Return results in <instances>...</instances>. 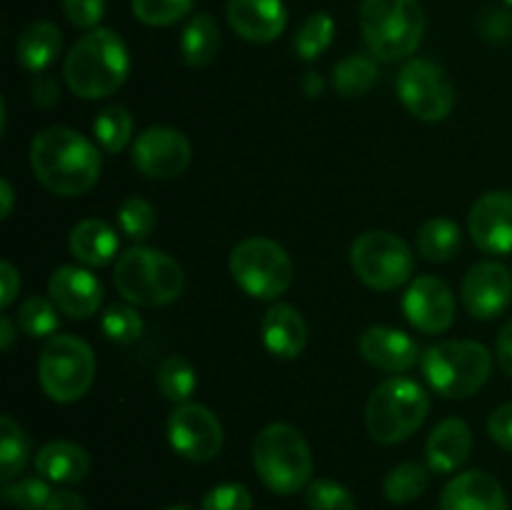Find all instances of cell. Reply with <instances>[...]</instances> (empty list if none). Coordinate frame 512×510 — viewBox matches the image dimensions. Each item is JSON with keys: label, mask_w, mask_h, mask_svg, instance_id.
Returning a JSON list of instances; mask_svg holds the SVG:
<instances>
[{"label": "cell", "mask_w": 512, "mask_h": 510, "mask_svg": "<svg viewBox=\"0 0 512 510\" xmlns=\"http://www.w3.org/2000/svg\"><path fill=\"white\" fill-rule=\"evenodd\" d=\"M228 23L250 43H270L288 25V10L283 0H230Z\"/></svg>", "instance_id": "obj_19"}, {"label": "cell", "mask_w": 512, "mask_h": 510, "mask_svg": "<svg viewBox=\"0 0 512 510\" xmlns=\"http://www.w3.org/2000/svg\"><path fill=\"white\" fill-rule=\"evenodd\" d=\"M35 470L48 483H80L90 473V455L70 440H53L35 455Z\"/></svg>", "instance_id": "obj_23"}, {"label": "cell", "mask_w": 512, "mask_h": 510, "mask_svg": "<svg viewBox=\"0 0 512 510\" xmlns=\"http://www.w3.org/2000/svg\"><path fill=\"white\" fill-rule=\"evenodd\" d=\"M100 328H103L105 338L113 340V343L130 345L135 340H140V335H143V318L130 305L115 303L103 313Z\"/></svg>", "instance_id": "obj_36"}, {"label": "cell", "mask_w": 512, "mask_h": 510, "mask_svg": "<svg viewBox=\"0 0 512 510\" xmlns=\"http://www.w3.org/2000/svg\"><path fill=\"white\" fill-rule=\"evenodd\" d=\"M335 35V20L330 13H315L300 25V30L295 33V53L303 60H315L318 55H323L330 48Z\"/></svg>", "instance_id": "obj_33"}, {"label": "cell", "mask_w": 512, "mask_h": 510, "mask_svg": "<svg viewBox=\"0 0 512 510\" xmlns=\"http://www.w3.org/2000/svg\"><path fill=\"white\" fill-rule=\"evenodd\" d=\"M63 48V33L50 20L28 25L18 38V63L30 73H43L50 63L60 55Z\"/></svg>", "instance_id": "obj_25"}, {"label": "cell", "mask_w": 512, "mask_h": 510, "mask_svg": "<svg viewBox=\"0 0 512 510\" xmlns=\"http://www.w3.org/2000/svg\"><path fill=\"white\" fill-rule=\"evenodd\" d=\"M378 80V65L368 55H348L333 70V85L345 98H360Z\"/></svg>", "instance_id": "obj_28"}, {"label": "cell", "mask_w": 512, "mask_h": 510, "mask_svg": "<svg viewBox=\"0 0 512 510\" xmlns=\"http://www.w3.org/2000/svg\"><path fill=\"white\" fill-rule=\"evenodd\" d=\"M168 510H188V508H180V505H175V508H168Z\"/></svg>", "instance_id": "obj_51"}, {"label": "cell", "mask_w": 512, "mask_h": 510, "mask_svg": "<svg viewBox=\"0 0 512 510\" xmlns=\"http://www.w3.org/2000/svg\"><path fill=\"white\" fill-rule=\"evenodd\" d=\"M398 98L415 118L425 123H440L453 113L455 90L438 63L415 58L403 65L398 75Z\"/></svg>", "instance_id": "obj_11"}, {"label": "cell", "mask_w": 512, "mask_h": 510, "mask_svg": "<svg viewBox=\"0 0 512 510\" xmlns=\"http://www.w3.org/2000/svg\"><path fill=\"white\" fill-rule=\"evenodd\" d=\"M263 343L275 358L293 360L303 353L305 343H308V325H305L303 315L288 303H278L265 313L263 325Z\"/></svg>", "instance_id": "obj_22"}, {"label": "cell", "mask_w": 512, "mask_h": 510, "mask_svg": "<svg viewBox=\"0 0 512 510\" xmlns=\"http://www.w3.org/2000/svg\"><path fill=\"white\" fill-rule=\"evenodd\" d=\"M468 230L483 253H512V193L493 190L475 200L468 215Z\"/></svg>", "instance_id": "obj_15"}, {"label": "cell", "mask_w": 512, "mask_h": 510, "mask_svg": "<svg viewBox=\"0 0 512 510\" xmlns=\"http://www.w3.org/2000/svg\"><path fill=\"white\" fill-rule=\"evenodd\" d=\"M30 455L28 435L10 415H0V478L5 483L20 475Z\"/></svg>", "instance_id": "obj_29"}, {"label": "cell", "mask_w": 512, "mask_h": 510, "mask_svg": "<svg viewBox=\"0 0 512 510\" xmlns=\"http://www.w3.org/2000/svg\"><path fill=\"white\" fill-rule=\"evenodd\" d=\"M45 510H88V505L80 495L70 493V490H58V493H53L50 503L45 505Z\"/></svg>", "instance_id": "obj_47"}, {"label": "cell", "mask_w": 512, "mask_h": 510, "mask_svg": "<svg viewBox=\"0 0 512 510\" xmlns=\"http://www.w3.org/2000/svg\"><path fill=\"white\" fill-rule=\"evenodd\" d=\"M95 138L100 140L105 153H120L133 135V115L125 105H108L95 118Z\"/></svg>", "instance_id": "obj_30"}, {"label": "cell", "mask_w": 512, "mask_h": 510, "mask_svg": "<svg viewBox=\"0 0 512 510\" xmlns=\"http://www.w3.org/2000/svg\"><path fill=\"white\" fill-rule=\"evenodd\" d=\"M360 355L385 373H408L420 363V348L408 333L385 325L368 328L358 340Z\"/></svg>", "instance_id": "obj_18"}, {"label": "cell", "mask_w": 512, "mask_h": 510, "mask_svg": "<svg viewBox=\"0 0 512 510\" xmlns=\"http://www.w3.org/2000/svg\"><path fill=\"white\" fill-rule=\"evenodd\" d=\"M428 410V393L415 380L390 378L370 393L365 425L370 438L383 445H395L408 440L425 423Z\"/></svg>", "instance_id": "obj_7"}, {"label": "cell", "mask_w": 512, "mask_h": 510, "mask_svg": "<svg viewBox=\"0 0 512 510\" xmlns=\"http://www.w3.org/2000/svg\"><path fill=\"white\" fill-rule=\"evenodd\" d=\"M498 363L512 378V320L503 325L498 335Z\"/></svg>", "instance_id": "obj_46"}, {"label": "cell", "mask_w": 512, "mask_h": 510, "mask_svg": "<svg viewBox=\"0 0 512 510\" xmlns=\"http://www.w3.org/2000/svg\"><path fill=\"white\" fill-rule=\"evenodd\" d=\"M68 245L73 258L90 268H100L118 255V233L105 220L88 218L70 230Z\"/></svg>", "instance_id": "obj_24"}, {"label": "cell", "mask_w": 512, "mask_h": 510, "mask_svg": "<svg viewBox=\"0 0 512 510\" xmlns=\"http://www.w3.org/2000/svg\"><path fill=\"white\" fill-rule=\"evenodd\" d=\"M403 313L420 333H445L455 320V298L440 278L420 275L410 283L408 293H405Z\"/></svg>", "instance_id": "obj_14"}, {"label": "cell", "mask_w": 512, "mask_h": 510, "mask_svg": "<svg viewBox=\"0 0 512 510\" xmlns=\"http://www.w3.org/2000/svg\"><path fill=\"white\" fill-rule=\"evenodd\" d=\"M420 368L435 393L443 398H468L488 383L493 358L485 345L473 340H445L425 350Z\"/></svg>", "instance_id": "obj_6"}, {"label": "cell", "mask_w": 512, "mask_h": 510, "mask_svg": "<svg viewBox=\"0 0 512 510\" xmlns=\"http://www.w3.org/2000/svg\"><path fill=\"white\" fill-rule=\"evenodd\" d=\"M13 343H15V328L13 323H10L8 315H3V318H0V348L10 350L13 348Z\"/></svg>", "instance_id": "obj_49"}, {"label": "cell", "mask_w": 512, "mask_h": 510, "mask_svg": "<svg viewBox=\"0 0 512 510\" xmlns=\"http://www.w3.org/2000/svg\"><path fill=\"white\" fill-rule=\"evenodd\" d=\"M305 503L310 510H358L353 493L335 480H310L305 488Z\"/></svg>", "instance_id": "obj_39"}, {"label": "cell", "mask_w": 512, "mask_h": 510, "mask_svg": "<svg viewBox=\"0 0 512 510\" xmlns=\"http://www.w3.org/2000/svg\"><path fill=\"white\" fill-rule=\"evenodd\" d=\"M253 465L258 478L278 495H293L308 488L313 478V453L298 428L273 423L253 443Z\"/></svg>", "instance_id": "obj_3"}, {"label": "cell", "mask_w": 512, "mask_h": 510, "mask_svg": "<svg viewBox=\"0 0 512 510\" xmlns=\"http://www.w3.org/2000/svg\"><path fill=\"white\" fill-rule=\"evenodd\" d=\"M428 488V470L420 463H400L388 473L383 483V493L390 503H413Z\"/></svg>", "instance_id": "obj_31"}, {"label": "cell", "mask_w": 512, "mask_h": 510, "mask_svg": "<svg viewBox=\"0 0 512 510\" xmlns=\"http://www.w3.org/2000/svg\"><path fill=\"white\" fill-rule=\"evenodd\" d=\"M0 283H3L0 308H8L20 290V275H18V270H15V265L8 263V260H3V263H0Z\"/></svg>", "instance_id": "obj_44"}, {"label": "cell", "mask_w": 512, "mask_h": 510, "mask_svg": "<svg viewBox=\"0 0 512 510\" xmlns=\"http://www.w3.org/2000/svg\"><path fill=\"white\" fill-rule=\"evenodd\" d=\"M470 450H473V433L468 423L460 418H445L430 433L425 460L433 473H455L470 458Z\"/></svg>", "instance_id": "obj_21"}, {"label": "cell", "mask_w": 512, "mask_h": 510, "mask_svg": "<svg viewBox=\"0 0 512 510\" xmlns=\"http://www.w3.org/2000/svg\"><path fill=\"white\" fill-rule=\"evenodd\" d=\"M460 245H463V233H460L458 223L450 218H430L420 225L418 230V250L423 258L443 263L458 255Z\"/></svg>", "instance_id": "obj_27"}, {"label": "cell", "mask_w": 512, "mask_h": 510, "mask_svg": "<svg viewBox=\"0 0 512 510\" xmlns=\"http://www.w3.org/2000/svg\"><path fill=\"white\" fill-rule=\"evenodd\" d=\"M303 90L308 98H318L323 93V78L318 73H305L303 78Z\"/></svg>", "instance_id": "obj_50"}, {"label": "cell", "mask_w": 512, "mask_h": 510, "mask_svg": "<svg viewBox=\"0 0 512 510\" xmlns=\"http://www.w3.org/2000/svg\"><path fill=\"white\" fill-rule=\"evenodd\" d=\"M38 380L53 403L68 405L83 398L95 380V355L75 335H53L40 350Z\"/></svg>", "instance_id": "obj_8"}, {"label": "cell", "mask_w": 512, "mask_h": 510, "mask_svg": "<svg viewBox=\"0 0 512 510\" xmlns=\"http://www.w3.org/2000/svg\"><path fill=\"white\" fill-rule=\"evenodd\" d=\"M488 433L500 448L512 453V403H505L493 410V415L488 420Z\"/></svg>", "instance_id": "obj_42"}, {"label": "cell", "mask_w": 512, "mask_h": 510, "mask_svg": "<svg viewBox=\"0 0 512 510\" xmlns=\"http://www.w3.org/2000/svg\"><path fill=\"white\" fill-rule=\"evenodd\" d=\"M33 100L40 108H50L58 100V85H55L53 78L48 75H38L33 83Z\"/></svg>", "instance_id": "obj_45"}, {"label": "cell", "mask_w": 512, "mask_h": 510, "mask_svg": "<svg viewBox=\"0 0 512 510\" xmlns=\"http://www.w3.org/2000/svg\"><path fill=\"white\" fill-rule=\"evenodd\" d=\"M193 150L180 130L168 125L148 128L133 145V163L143 175L155 180H170L185 173Z\"/></svg>", "instance_id": "obj_13"}, {"label": "cell", "mask_w": 512, "mask_h": 510, "mask_svg": "<svg viewBox=\"0 0 512 510\" xmlns=\"http://www.w3.org/2000/svg\"><path fill=\"white\" fill-rule=\"evenodd\" d=\"M195 0H130L133 15L150 28H168L193 10Z\"/></svg>", "instance_id": "obj_35"}, {"label": "cell", "mask_w": 512, "mask_h": 510, "mask_svg": "<svg viewBox=\"0 0 512 510\" xmlns=\"http://www.w3.org/2000/svg\"><path fill=\"white\" fill-rule=\"evenodd\" d=\"M233 280L258 300H275L293 283V260L288 250L270 238L240 240L230 253Z\"/></svg>", "instance_id": "obj_9"}, {"label": "cell", "mask_w": 512, "mask_h": 510, "mask_svg": "<svg viewBox=\"0 0 512 510\" xmlns=\"http://www.w3.org/2000/svg\"><path fill=\"white\" fill-rule=\"evenodd\" d=\"M50 498L53 490L45 478H23L3 485V500L18 510H45Z\"/></svg>", "instance_id": "obj_38"}, {"label": "cell", "mask_w": 512, "mask_h": 510, "mask_svg": "<svg viewBox=\"0 0 512 510\" xmlns=\"http://www.w3.org/2000/svg\"><path fill=\"white\" fill-rule=\"evenodd\" d=\"M30 165L43 188L55 195H83L98 183V148L78 130L53 125L35 135L30 145Z\"/></svg>", "instance_id": "obj_1"}, {"label": "cell", "mask_w": 512, "mask_h": 510, "mask_svg": "<svg viewBox=\"0 0 512 510\" xmlns=\"http://www.w3.org/2000/svg\"><path fill=\"white\" fill-rule=\"evenodd\" d=\"M63 13L75 28L95 30L105 15V0H63Z\"/></svg>", "instance_id": "obj_41"}, {"label": "cell", "mask_w": 512, "mask_h": 510, "mask_svg": "<svg viewBox=\"0 0 512 510\" xmlns=\"http://www.w3.org/2000/svg\"><path fill=\"white\" fill-rule=\"evenodd\" d=\"M355 275L373 290H395L410 280L415 255L410 245L388 230H368L350 248Z\"/></svg>", "instance_id": "obj_10"}, {"label": "cell", "mask_w": 512, "mask_h": 510, "mask_svg": "<svg viewBox=\"0 0 512 510\" xmlns=\"http://www.w3.org/2000/svg\"><path fill=\"white\" fill-rule=\"evenodd\" d=\"M440 510H508V498L493 475L468 470L445 485Z\"/></svg>", "instance_id": "obj_20"}, {"label": "cell", "mask_w": 512, "mask_h": 510, "mask_svg": "<svg viewBox=\"0 0 512 510\" xmlns=\"http://www.w3.org/2000/svg\"><path fill=\"white\" fill-rule=\"evenodd\" d=\"M200 510H253V495L238 483L215 485L203 498Z\"/></svg>", "instance_id": "obj_40"}, {"label": "cell", "mask_w": 512, "mask_h": 510, "mask_svg": "<svg viewBox=\"0 0 512 510\" xmlns=\"http://www.w3.org/2000/svg\"><path fill=\"white\" fill-rule=\"evenodd\" d=\"M360 30L375 58H408L423 40L425 13L418 0H363Z\"/></svg>", "instance_id": "obj_5"}, {"label": "cell", "mask_w": 512, "mask_h": 510, "mask_svg": "<svg viewBox=\"0 0 512 510\" xmlns=\"http://www.w3.org/2000/svg\"><path fill=\"white\" fill-rule=\"evenodd\" d=\"M130 73V55L123 38L110 28H95L70 48L63 75L78 98L100 100L113 95Z\"/></svg>", "instance_id": "obj_2"}, {"label": "cell", "mask_w": 512, "mask_h": 510, "mask_svg": "<svg viewBox=\"0 0 512 510\" xmlns=\"http://www.w3.org/2000/svg\"><path fill=\"white\" fill-rule=\"evenodd\" d=\"M505 3H508V5H512V0H505Z\"/></svg>", "instance_id": "obj_52"}, {"label": "cell", "mask_w": 512, "mask_h": 510, "mask_svg": "<svg viewBox=\"0 0 512 510\" xmlns=\"http://www.w3.org/2000/svg\"><path fill=\"white\" fill-rule=\"evenodd\" d=\"M480 28H483L485 38L508 40L512 35V18L508 13H503V10H490L483 18V23H480Z\"/></svg>", "instance_id": "obj_43"}, {"label": "cell", "mask_w": 512, "mask_h": 510, "mask_svg": "<svg viewBox=\"0 0 512 510\" xmlns=\"http://www.w3.org/2000/svg\"><path fill=\"white\" fill-rule=\"evenodd\" d=\"M0 200H3V210H0V218H10L13 213V203H15V193H13V185L8 180H0Z\"/></svg>", "instance_id": "obj_48"}, {"label": "cell", "mask_w": 512, "mask_h": 510, "mask_svg": "<svg viewBox=\"0 0 512 510\" xmlns=\"http://www.w3.org/2000/svg\"><path fill=\"white\" fill-rule=\"evenodd\" d=\"M463 303L468 313L478 320H493L503 313L512 300V275L505 265L485 263L473 265L463 278Z\"/></svg>", "instance_id": "obj_16"}, {"label": "cell", "mask_w": 512, "mask_h": 510, "mask_svg": "<svg viewBox=\"0 0 512 510\" xmlns=\"http://www.w3.org/2000/svg\"><path fill=\"white\" fill-rule=\"evenodd\" d=\"M18 325L30 338H53L60 328L58 305L53 300L33 295V298H28L20 305Z\"/></svg>", "instance_id": "obj_34"}, {"label": "cell", "mask_w": 512, "mask_h": 510, "mask_svg": "<svg viewBox=\"0 0 512 510\" xmlns=\"http://www.w3.org/2000/svg\"><path fill=\"white\" fill-rule=\"evenodd\" d=\"M158 388L173 403H188V398L198 388L193 365L185 358H180V355H170L168 360H163L158 370Z\"/></svg>", "instance_id": "obj_32"}, {"label": "cell", "mask_w": 512, "mask_h": 510, "mask_svg": "<svg viewBox=\"0 0 512 510\" xmlns=\"http://www.w3.org/2000/svg\"><path fill=\"white\" fill-rule=\"evenodd\" d=\"M118 220H120V228H123L125 238L130 240H145L153 235L155 223V208L148 203L145 198L140 195H130V198L123 200L118 210Z\"/></svg>", "instance_id": "obj_37"}, {"label": "cell", "mask_w": 512, "mask_h": 510, "mask_svg": "<svg viewBox=\"0 0 512 510\" xmlns=\"http://www.w3.org/2000/svg\"><path fill=\"white\" fill-rule=\"evenodd\" d=\"M168 438L178 455L208 463L223 448V425L205 405L180 403L168 418Z\"/></svg>", "instance_id": "obj_12"}, {"label": "cell", "mask_w": 512, "mask_h": 510, "mask_svg": "<svg viewBox=\"0 0 512 510\" xmlns=\"http://www.w3.org/2000/svg\"><path fill=\"white\" fill-rule=\"evenodd\" d=\"M113 280L118 293L128 303L143 308H158L178 300L183 293L185 275L178 260L168 253L145 245L128 248L118 258L113 270Z\"/></svg>", "instance_id": "obj_4"}, {"label": "cell", "mask_w": 512, "mask_h": 510, "mask_svg": "<svg viewBox=\"0 0 512 510\" xmlns=\"http://www.w3.org/2000/svg\"><path fill=\"white\" fill-rule=\"evenodd\" d=\"M50 300L70 318H90L103 303V283L90 270L63 265L50 275Z\"/></svg>", "instance_id": "obj_17"}, {"label": "cell", "mask_w": 512, "mask_h": 510, "mask_svg": "<svg viewBox=\"0 0 512 510\" xmlns=\"http://www.w3.org/2000/svg\"><path fill=\"white\" fill-rule=\"evenodd\" d=\"M220 50V28L213 15L200 13L185 25L180 35V55L190 68H205Z\"/></svg>", "instance_id": "obj_26"}]
</instances>
